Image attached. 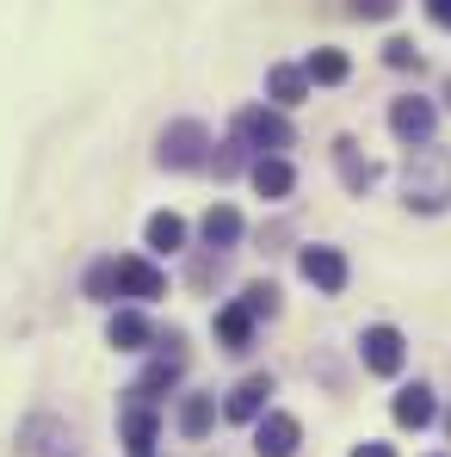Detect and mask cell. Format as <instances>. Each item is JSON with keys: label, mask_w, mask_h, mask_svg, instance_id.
<instances>
[{"label": "cell", "mask_w": 451, "mask_h": 457, "mask_svg": "<svg viewBox=\"0 0 451 457\" xmlns=\"http://www.w3.org/2000/svg\"><path fill=\"white\" fill-rule=\"evenodd\" d=\"M180 371H186V359H180V353H167V359H155L149 371H143V383H137V402H149L155 389H167V383L180 378Z\"/></svg>", "instance_id": "20"}, {"label": "cell", "mask_w": 451, "mask_h": 457, "mask_svg": "<svg viewBox=\"0 0 451 457\" xmlns=\"http://www.w3.org/2000/svg\"><path fill=\"white\" fill-rule=\"evenodd\" d=\"M427 19H433V25H446V31H451V0H427Z\"/></svg>", "instance_id": "25"}, {"label": "cell", "mask_w": 451, "mask_h": 457, "mask_svg": "<svg viewBox=\"0 0 451 457\" xmlns=\"http://www.w3.org/2000/svg\"><path fill=\"white\" fill-rule=\"evenodd\" d=\"M105 340H112L118 353H143V346L155 340V328H149V315H143V309H118V315L105 321Z\"/></svg>", "instance_id": "10"}, {"label": "cell", "mask_w": 451, "mask_h": 457, "mask_svg": "<svg viewBox=\"0 0 451 457\" xmlns=\"http://www.w3.org/2000/svg\"><path fill=\"white\" fill-rule=\"evenodd\" d=\"M353 12H359V19H389L396 0H353Z\"/></svg>", "instance_id": "24"}, {"label": "cell", "mask_w": 451, "mask_h": 457, "mask_svg": "<svg viewBox=\"0 0 451 457\" xmlns=\"http://www.w3.org/2000/svg\"><path fill=\"white\" fill-rule=\"evenodd\" d=\"M303 278L315 285V291H347V253L340 247H303Z\"/></svg>", "instance_id": "8"}, {"label": "cell", "mask_w": 451, "mask_h": 457, "mask_svg": "<svg viewBox=\"0 0 451 457\" xmlns=\"http://www.w3.org/2000/svg\"><path fill=\"white\" fill-rule=\"evenodd\" d=\"M402 192L414 211H446L451 204V154L446 149H421L402 173Z\"/></svg>", "instance_id": "2"}, {"label": "cell", "mask_w": 451, "mask_h": 457, "mask_svg": "<svg viewBox=\"0 0 451 457\" xmlns=\"http://www.w3.org/2000/svg\"><path fill=\"white\" fill-rule=\"evenodd\" d=\"M291 186H297V173H291L285 154H260L254 161V192L260 198H291Z\"/></svg>", "instance_id": "12"}, {"label": "cell", "mask_w": 451, "mask_h": 457, "mask_svg": "<svg viewBox=\"0 0 451 457\" xmlns=\"http://www.w3.org/2000/svg\"><path fill=\"white\" fill-rule=\"evenodd\" d=\"M217 340H223L229 353H241V346L254 340V309H247V303H229V309H217Z\"/></svg>", "instance_id": "15"}, {"label": "cell", "mask_w": 451, "mask_h": 457, "mask_svg": "<svg viewBox=\"0 0 451 457\" xmlns=\"http://www.w3.org/2000/svg\"><path fill=\"white\" fill-rule=\"evenodd\" d=\"M266 395H272V378L254 371V378H241L235 389H229L223 414H229V420H260V414H266Z\"/></svg>", "instance_id": "9"}, {"label": "cell", "mask_w": 451, "mask_h": 457, "mask_svg": "<svg viewBox=\"0 0 451 457\" xmlns=\"http://www.w3.org/2000/svg\"><path fill=\"white\" fill-rule=\"evenodd\" d=\"M118 433H124L130 457H149L155 433H161V420H155V402H130V408H124V420H118Z\"/></svg>", "instance_id": "11"}, {"label": "cell", "mask_w": 451, "mask_h": 457, "mask_svg": "<svg viewBox=\"0 0 451 457\" xmlns=\"http://www.w3.org/2000/svg\"><path fill=\"white\" fill-rule=\"evenodd\" d=\"M205 161H211V137H205V124H173V130H161V167L192 173V167H205Z\"/></svg>", "instance_id": "4"}, {"label": "cell", "mask_w": 451, "mask_h": 457, "mask_svg": "<svg viewBox=\"0 0 451 457\" xmlns=\"http://www.w3.org/2000/svg\"><path fill=\"white\" fill-rule=\"evenodd\" d=\"M167 291V278L155 272L149 260H99L87 272V297H137V303H155Z\"/></svg>", "instance_id": "1"}, {"label": "cell", "mask_w": 451, "mask_h": 457, "mask_svg": "<svg viewBox=\"0 0 451 457\" xmlns=\"http://www.w3.org/2000/svg\"><path fill=\"white\" fill-rule=\"evenodd\" d=\"M353 457H396V452H389V445H377V439H365V445H359Z\"/></svg>", "instance_id": "26"}, {"label": "cell", "mask_w": 451, "mask_h": 457, "mask_svg": "<svg viewBox=\"0 0 451 457\" xmlns=\"http://www.w3.org/2000/svg\"><path fill=\"white\" fill-rule=\"evenodd\" d=\"M211 420H217V402H211V395H186V402H180V433H186V439H205Z\"/></svg>", "instance_id": "17"}, {"label": "cell", "mask_w": 451, "mask_h": 457, "mask_svg": "<svg viewBox=\"0 0 451 457\" xmlns=\"http://www.w3.org/2000/svg\"><path fill=\"white\" fill-rule=\"evenodd\" d=\"M266 93H272L279 105H297L303 93H309V80H303V69H272V75H266Z\"/></svg>", "instance_id": "21"}, {"label": "cell", "mask_w": 451, "mask_h": 457, "mask_svg": "<svg viewBox=\"0 0 451 457\" xmlns=\"http://www.w3.org/2000/svg\"><path fill=\"white\" fill-rule=\"evenodd\" d=\"M359 353H365V371H377V378H396L402 371V359H408V346H402V334L396 328H365V340H359Z\"/></svg>", "instance_id": "6"}, {"label": "cell", "mask_w": 451, "mask_h": 457, "mask_svg": "<svg viewBox=\"0 0 451 457\" xmlns=\"http://www.w3.org/2000/svg\"><path fill=\"white\" fill-rule=\"evenodd\" d=\"M149 247H155V253H180V247H186V223H180L173 211L149 217Z\"/></svg>", "instance_id": "19"}, {"label": "cell", "mask_w": 451, "mask_h": 457, "mask_svg": "<svg viewBox=\"0 0 451 457\" xmlns=\"http://www.w3.org/2000/svg\"><path fill=\"white\" fill-rule=\"evenodd\" d=\"M241 303L254 309V321H260V315H272V309H279V285H247V297H241Z\"/></svg>", "instance_id": "22"}, {"label": "cell", "mask_w": 451, "mask_h": 457, "mask_svg": "<svg viewBox=\"0 0 451 457\" xmlns=\"http://www.w3.org/2000/svg\"><path fill=\"white\" fill-rule=\"evenodd\" d=\"M433 124H439V118H433L427 99H396V105H389V130H396L408 149H414V143L427 149V143H433Z\"/></svg>", "instance_id": "7"}, {"label": "cell", "mask_w": 451, "mask_h": 457, "mask_svg": "<svg viewBox=\"0 0 451 457\" xmlns=\"http://www.w3.org/2000/svg\"><path fill=\"white\" fill-rule=\"evenodd\" d=\"M235 137H241L247 149H260V154L291 149V124H285V112H266V105H241V112H235Z\"/></svg>", "instance_id": "3"}, {"label": "cell", "mask_w": 451, "mask_h": 457, "mask_svg": "<svg viewBox=\"0 0 451 457\" xmlns=\"http://www.w3.org/2000/svg\"><path fill=\"white\" fill-rule=\"evenodd\" d=\"M383 62H389V69H414V62H421V50H414L408 37H389V44H383Z\"/></svg>", "instance_id": "23"}, {"label": "cell", "mask_w": 451, "mask_h": 457, "mask_svg": "<svg viewBox=\"0 0 451 457\" xmlns=\"http://www.w3.org/2000/svg\"><path fill=\"white\" fill-rule=\"evenodd\" d=\"M433 414H439V402H433V389L427 383H414V389H402L396 395V427H433Z\"/></svg>", "instance_id": "13"}, {"label": "cell", "mask_w": 451, "mask_h": 457, "mask_svg": "<svg viewBox=\"0 0 451 457\" xmlns=\"http://www.w3.org/2000/svg\"><path fill=\"white\" fill-rule=\"evenodd\" d=\"M303 445V427L291 414H279V408H266L260 420H254V452L260 457H291Z\"/></svg>", "instance_id": "5"}, {"label": "cell", "mask_w": 451, "mask_h": 457, "mask_svg": "<svg viewBox=\"0 0 451 457\" xmlns=\"http://www.w3.org/2000/svg\"><path fill=\"white\" fill-rule=\"evenodd\" d=\"M198 228H205V241H211V247H235V241H241V211H229V204H211Z\"/></svg>", "instance_id": "16"}, {"label": "cell", "mask_w": 451, "mask_h": 457, "mask_svg": "<svg viewBox=\"0 0 451 457\" xmlns=\"http://www.w3.org/2000/svg\"><path fill=\"white\" fill-rule=\"evenodd\" d=\"M334 161H340V179H347L353 192H372V186H377V161H372V154H359V143L340 137V143H334Z\"/></svg>", "instance_id": "14"}, {"label": "cell", "mask_w": 451, "mask_h": 457, "mask_svg": "<svg viewBox=\"0 0 451 457\" xmlns=\"http://www.w3.org/2000/svg\"><path fill=\"white\" fill-rule=\"evenodd\" d=\"M303 80H315V87H340V80H347V56H340V50H315V56L303 62Z\"/></svg>", "instance_id": "18"}]
</instances>
